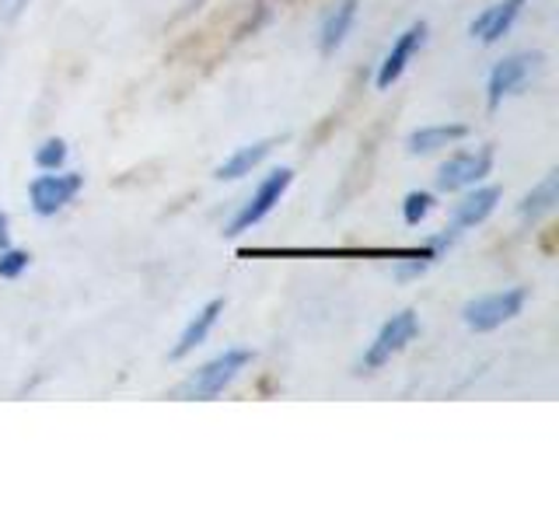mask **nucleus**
<instances>
[{
    "label": "nucleus",
    "instance_id": "nucleus-1",
    "mask_svg": "<svg viewBox=\"0 0 559 524\" xmlns=\"http://www.w3.org/2000/svg\"><path fill=\"white\" fill-rule=\"evenodd\" d=\"M252 364V349L245 346H231L224 349V354L210 357L200 371H192L182 384H179V398H200V402H210L224 395L227 389L235 384V378L245 371V367Z\"/></svg>",
    "mask_w": 559,
    "mask_h": 524
},
{
    "label": "nucleus",
    "instance_id": "nucleus-2",
    "mask_svg": "<svg viewBox=\"0 0 559 524\" xmlns=\"http://www.w3.org/2000/svg\"><path fill=\"white\" fill-rule=\"evenodd\" d=\"M290 182H294V168H273V171L266 175V179H262V182L255 186L252 196L238 206V214H235L231 221H227L224 235H227V238H235V235L252 231V227H255L259 221H266V217L273 214V210H276V203L287 196Z\"/></svg>",
    "mask_w": 559,
    "mask_h": 524
},
{
    "label": "nucleus",
    "instance_id": "nucleus-3",
    "mask_svg": "<svg viewBox=\"0 0 559 524\" xmlns=\"http://www.w3.org/2000/svg\"><path fill=\"white\" fill-rule=\"evenodd\" d=\"M524 301H528V290H524V287H507V290L472 297V301L462 308V322L472 332H493V329L507 325L511 319H518Z\"/></svg>",
    "mask_w": 559,
    "mask_h": 524
},
{
    "label": "nucleus",
    "instance_id": "nucleus-4",
    "mask_svg": "<svg viewBox=\"0 0 559 524\" xmlns=\"http://www.w3.org/2000/svg\"><path fill=\"white\" fill-rule=\"evenodd\" d=\"M416 332H419V314L413 308H402L395 311L389 322H384L378 329V336L371 340V346L364 349V357H360V371H381L384 364H389L395 354H402L413 340H416Z\"/></svg>",
    "mask_w": 559,
    "mask_h": 524
},
{
    "label": "nucleus",
    "instance_id": "nucleus-5",
    "mask_svg": "<svg viewBox=\"0 0 559 524\" xmlns=\"http://www.w3.org/2000/svg\"><path fill=\"white\" fill-rule=\"evenodd\" d=\"M542 63H546V57L542 52H511V57H503L493 63V70H489V78H486V105L489 109H500L503 98H511L518 95L524 84H528Z\"/></svg>",
    "mask_w": 559,
    "mask_h": 524
},
{
    "label": "nucleus",
    "instance_id": "nucleus-6",
    "mask_svg": "<svg viewBox=\"0 0 559 524\" xmlns=\"http://www.w3.org/2000/svg\"><path fill=\"white\" fill-rule=\"evenodd\" d=\"M489 171H493V147L454 151L448 162H441V168H437V189L462 192V189L479 186Z\"/></svg>",
    "mask_w": 559,
    "mask_h": 524
},
{
    "label": "nucleus",
    "instance_id": "nucleus-7",
    "mask_svg": "<svg viewBox=\"0 0 559 524\" xmlns=\"http://www.w3.org/2000/svg\"><path fill=\"white\" fill-rule=\"evenodd\" d=\"M84 189V175L78 171H46L35 175L28 186V200L32 210L39 217H57L63 206H70L78 200V192Z\"/></svg>",
    "mask_w": 559,
    "mask_h": 524
},
{
    "label": "nucleus",
    "instance_id": "nucleus-8",
    "mask_svg": "<svg viewBox=\"0 0 559 524\" xmlns=\"http://www.w3.org/2000/svg\"><path fill=\"white\" fill-rule=\"evenodd\" d=\"M427 43V22H413L406 32L399 35V39L392 43V49L384 52V60L378 63V74H374V84L378 92H389V87L406 74L409 60L419 52V46Z\"/></svg>",
    "mask_w": 559,
    "mask_h": 524
},
{
    "label": "nucleus",
    "instance_id": "nucleus-9",
    "mask_svg": "<svg viewBox=\"0 0 559 524\" xmlns=\"http://www.w3.org/2000/svg\"><path fill=\"white\" fill-rule=\"evenodd\" d=\"M524 4H528V0H497V4H489L486 11H479L476 17H472L468 35H472V39L486 43V46L500 43L503 35L514 28V22L521 17Z\"/></svg>",
    "mask_w": 559,
    "mask_h": 524
},
{
    "label": "nucleus",
    "instance_id": "nucleus-10",
    "mask_svg": "<svg viewBox=\"0 0 559 524\" xmlns=\"http://www.w3.org/2000/svg\"><path fill=\"white\" fill-rule=\"evenodd\" d=\"M500 186H472L468 196L454 206V217H451V235H462L468 227H479L489 214L497 210L500 203Z\"/></svg>",
    "mask_w": 559,
    "mask_h": 524
},
{
    "label": "nucleus",
    "instance_id": "nucleus-11",
    "mask_svg": "<svg viewBox=\"0 0 559 524\" xmlns=\"http://www.w3.org/2000/svg\"><path fill=\"white\" fill-rule=\"evenodd\" d=\"M357 8H360V0H336V4L325 11L322 28H319L322 57H332V52H336L346 43L349 28H354V22H357Z\"/></svg>",
    "mask_w": 559,
    "mask_h": 524
},
{
    "label": "nucleus",
    "instance_id": "nucleus-12",
    "mask_svg": "<svg viewBox=\"0 0 559 524\" xmlns=\"http://www.w3.org/2000/svg\"><path fill=\"white\" fill-rule=\"evenodd\" d=\"M221 311H224V297H214V301H206L197 314H192L189 325L182 329L179 343H175V349H171V360H182V357H189L197 346H203L210 332H214V325H217V319H221Z\"/></svg>",
    "mask_w": 559,
    "mask_h": 524
},
{
    "label": "nucleus",
    "instance_id": "nucleus-13",
    "mask_svg": "<svg viewBox=\"0 0 559 524\" xmlns=\"http://www.w3.org/2000/svg\"><path fill=\"white\" fill-rule=\"evenodd\" d=\"M465 136H468L465 122H433V127H419L409 133L406 151L409 154H433V151H444L451 144H459V140H465Z\"/></svg>",
    "mask_w": 559,
    "mask_h": 524
},
{
    "label": "nucleus",
    "instance_id": "nucleus-14",
    "mask_svg": "<svg viewBox=\"0 0 559 524\" xmlns=\"http://www.w3.org/2000/svg\"><path fill=\"white\" fill-rule=\"evenodd\" d=\"M270 151H273V140H255V144H245V147H238L231 157H224L214 175H217L221 182L245 179V175H252L262 162H266Z\"/></svg>",
    "mask_w": 559,
    "mask_h": 524
},
{
    "label": "nucleus",
    "instance_id": "nucleus-15",
    "mask_svg": "<svg viewBox=\"0 0 559 524\" xmlns=\"http://www.w3.org/2000/svg\"><path fill=\"white\" fill-rule=\"evenodd\" d=\"M559 203V171H549L532 192H524V200L518 203V217L521 221H538L552 214Z\"/></svg>",
    "mask_w": 559,
    "mask_h": 524
},
{
    "label": "nucleus",
    "instance_id": "nucleus-16",
    "mask_svg": "<svg viewBox=\"0 0 559 524\" xmlns=\"http://www.w3.org/2000/svg\"><path fill=\"white\" fill-rule=\"evenodd\" d=\"M441 255L433 249V245H427V249H413V252H406V255H399V266H395V273L402 276V279H413V276H419L424 270H430V262Z\"/></svg>",
    "mask_w": 559,
    "mask_h": 524
},
{
    "label": "nucleus",
    "instance_id": "nucleus-17",
    "mask_svg": "<svg viewBox=\"0 0 559 524\" xmlns=\"http://www.w3.org/2000/svg\"><path fill=\"white\" fill-rule=\"evenodd\" d=\"M63 162H67V140H60V136L46 140V144L35 151V165L43 171H60Z\"/></svg>",
    "mask_w": 559,
    "mask_h": 524
},
{
    "label": "nucleus",
    "instance_id": "nucleus-18",
    "mask_svg": "<svg viewBox=\"0 0 559 524\" xmlns=\"http://www.w3.org/2000/svg\"><path fill=\"white\" fill-rule=\"evenodd\" d=\"M430 210H433L430 192H409L406 203H402V221H406L409 227H416V224H424L430 217Z\"/></svg>",
    "mask_w": 559,
    "mask_h": 524
},
{
    "label": "nucleus",
    "instance_id": "nucleus-19",
    "mask_svg": "<svg viewBox=\"0 0 559 524\" xmlns=\"http://www.w3.org/2000/svg\"><path fill=\"white\" fill-rule=\"evenodd\" d=\"M28 262H32V255L25 252V249H8L0 252V279H17L25 270H28Z\"/></svg>",
    "mask_w": 559,
    "mask_h": 524
},
{
    "label": "nucleus",
    "instance_id": "nucleus-20",
    "mask_svg": "<svg viewBox=\"0 0 559 524\" xmlns=\"http://www.w3.org/2000/svg\"><path fill=\"white\" fill-rule=\"evenodd\" d=\"M32 0H0V22H17Z\"/></svg>",
    "mask_w": 559,
    "mask_h": 524
},
{
    "label": "nucleus",
    "instance_id": "nucleus-21",
    "mask_svg": "<svg viewBox=\"0 0 559 524\" xmlns=\"http://www.w3.org/2000/svg\"><path fill=\"white\" fill-rule=\"evenodd\" d=\"M11 245V221H8V214L0 210V252H4Z\"/></svg>",
    "mask_w": 559,
    "mask_h": 524
}]
</instances>
